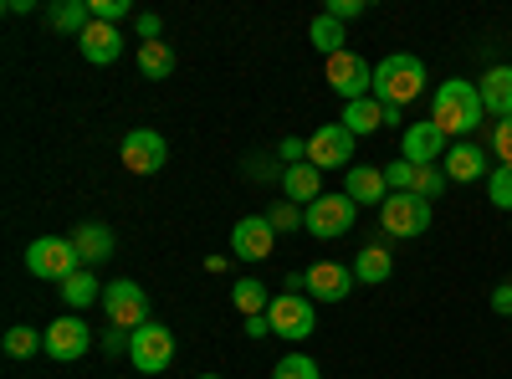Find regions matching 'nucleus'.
<instances>
[{
  "mask_svg": "<svg viewBox=\"0 0 512 379\" xmlns=\"http://www.w3.org/2000/svg\"><path fill=\"white\" fill-rule=\"evenodd\" d=\"M267 221H272V231H277V236H287V231H303V221H308V210L287 200V205H272V210H267Z\"/></svg>",
  "mask_w": 512,
  "mask_h": 379,
  "instance_id": "nucleus-33",
  "label": "nucleus"
},
{
  "mask_svg": "<svg viewBox=\"0 0 512 379\" xmlns=\"http://www.w3.org/2000/svg\"><path fill=\"white\" fill-rule=\"evenodd\" d=\"M308 41H313V47H318L323 57H338V52H349V47H344V41H349V36H344V21H333L328 11H323V16H318V21L308 26Z\"/></svg>",
  "mask_w": 512,
  "mask_h": 379,
  "instance_id": "nucleus-27",
  "label": "nucleus"
},
{
  "mask_svg": "<svg viewBox=\"0 0 512 379\" xmlns=\"http://www.w3.org/2000/svg\"><path fill=\"white\" fill-rule=\"evenodd\" d=\"M103 313H108V323L113 328H144L149 323V292L134 282V277H113L108 287H103Z\"/></svg>",
  "mask_w": 512,
  "mask_h": 379,
  "instance_id": "nucleus-7",
  "label": "nucleus"
},
{
  "mask_svg": "<svg viewBox=\"0 0 512 379\" xmlns=\"http://www.w3.org/2000/svg\"><path fill=\"white\" fill-rule=\"evenodd\" d=\"M103 287L108 282H98L88 267H82V272H72L67 282H62V303L77 313V308H93V303H103Z\"/></svg>",
  "mask_w": 512,
  "mask_h": 379,
  "instance_id": "nucleus-24",
  "label": "nucleus"
},
{
  "mask_svg": "<svg viewBox=\"0 0 512 379\" xmlns=\"http://www.w3.org/2000/svg\"><path fill=\"white\" fill-rule=\"evenodd\" d=\"M344 129L354 134V139H369V134H379L384 129V103L379 98H359V103H344Z\"/></svg>",
  "mask_w": 512,
  "mask_h": 379,
  "instance_id": "nucleus-22",
  "label": "nucleus"
},
{
  "mask_svg": "<svg viewBox=\"0 0 512 379\" xmlns=\"http://www.w3.org/2000/svg\"><path fill=\"white\" fill-rule=\"evenodd\" d=\"M354 216H359V205H354L349 195H318V200L308 205L303 231L318 236V241H333V236H349V231H354Z\"/></svg>",
  "mask_w": 512,
  "mask_h": 379,
  "instance_id": "nucleus-9",
  "label": "nucleus"
},
{
  "mask_svg": "<svg viewBox=\"0 0 512 379\" xmlns=\"http://www.w3.org/2000/svg\"><path fill=\"white\" fill-rule=\"evenodd\" d=\"M118 159H123L128 175H159L164 159H169V144L154 129H128L123 144H118Z\"/></svg>",
  "mask_w": 512,
  "mask_h": 379,
  "instance_id": "nucleus-10",
  "label": "nucleus"
},
{
  "mask_svg": "<svg viewBox=\"0 0 512 379\" xmlns=\"http://www.w3.org/2000/svg\"><path fill=\"white\" fill-rule=\"evenodd\" d=\"M482 88L477 82H466V77H446L441 88H436V103H431V123L441 134H451L456 144L461 139H472L482 129Z\"/></svg>",
  "mask_w": 512,
  "mask_h": 379,
  "instance_id": "nucleus-1",
  "label": "nucleus"
},
{
  "mask_svg": "<svg viewBox=\"0 0 512 379\" xmlns=\"http://www.w3.org/2000/svg\"><path fill=\"white\" fill-rule=\"evenodd\" d=\"M384 185H390V190H410V185H415V164H410V159L384 164Z\"/></svg>",
  "mask_w": 512,
  "mask_h": 379,
  "instance_id": "nucleus-34",
  "label": "nucleus"
},
{
  "mask_svg": "<svg viewBox=\"0 0 512 379\" xmlns=\"http://www.w3.org/2000/svg\"><path fill=\"white\" fill-rule=\"evenodd\" d=\"M195 379H221V374H195Z\"/></svg>",
  "mask_w": 512,
  "mask_h": 379,
  "instance_id": "nucleus-43",
  "label": "nucleus"
},
{
  "mask_svg": "<svg viewBox=\"0 0 512 379\" xmlns=\"http://www.w3.org/2000/svg\"><path fill=\"white\" fill-rule=\"evenodd\" d=\"M344 195H349L354 205H384V200H390L384 170H379V164H354V170L344 175Z\"/></svg>",
  "mask_w": 512,
  "mask_h": 379,
  "instance_id": "nucleus-18",
  "label": "nucleus"
},
{
  "mask_svg": "<svg viewBox=\"0 0 512 379\" xmlns=\"http://www.w3.org/2000/svg\"><path fill=\"white\" fill-rule=\"evenodd\" d=\"M507 231H512V216H507Z\"/></svg>",
  "mask_w": 512,
  "mask_h": 379,
  "instance_id": "nucleus-44",
  "label": "nucleus"
},
{
  "mask_svg": "<svg viewBox=\"0 0 512 379\" xmlns=\"http://www.w3.org/2000/svg\"><path fill=\"white\" fill-rule=\"evenodd\" d=\"M425 93V62L410 52H390L384 62H374V98L384 108H410Z\"/></svg>",
  "mask_w": 512,
  "mask_h": 379,
  "instance_id": "nucleus-2",
  "label": "nucleus"
},
{
  "mask_svg": "<svg viewBox=\"0 0 512 379\" xmlns=\"http://www.w3.org/2000/svg\"><path fill=\"white\" fill-rule=\"evenodd\" d=\"M134 31H139V41H159V31H164V21H159L154 11H139V16H134Z\"/></svg>",
  "mask_w": 512,
  "mask_h": 379,
  "instance_id": "nucleus-40",
  "label": "nucleus"
},
{
  "mask_svg": "<svg viewBox=\"0 0 512 379\" xmlns=\"http://www.w3.org/2000/svg\"><path fill=\"white\" fill-rule=\"evenodd\" d=\"M487 195H492L497 210H507V216H512V164H497V170L487 175Z\"/></svg>",
  "mask_w": 512,
  "mask_h": 379,
  "instance_id": "nucleus-32",
  "label": "nucleus"
},
{
  "mask_svg": "<svg viewBox=\"0 0 512 379\" xmlns=\"http://www.w3.org/2000/svg\"><path fill=\"white\" fill-rule=\"evenodd\" d=\"M277 154H282L287 170H292V164H308V139H292V134H287V139L277 144Z\"/></svg>",
  "mask_w": 512,
  "mask_h": 379,
  "instance_id": "nucleus-38",
  "label": "nucleus"
},
{
  "mask_svg": "<svg viewBox=\"0 0 512 379\" xmlns=\"http://www.w3.org/2000/svg\"><path fill=\"white\" fill-rule=\"evenodd\" d=\"M231 303H236V313H241V318H262V313L272 308V292H267V282L241 277V282L231 287Z\"/></svg>",
  "mask_w": 512,
  "mask_h": 379,
  "instance_id": "nucleus-25",
  "label": "nucleus"
},
{
  "mask_svg": "<svg viewBox=\"0 0 512 379\" xmlns=\"http://www.w3.org/2000/svg\"><path fill=\"white\" fill-rule=\"evenodd\" d=\"M400 159H410V164H441L446 159V134L436 129V123H410V129L400 134Z\"/></svg>",
  "mask_w": 512,
  "mask_h": 379,
  "instance_id": "nucleus-16",
  "label": "nucleus"
},
{
  "mask_svg": "<svg viewBox=\"0 0 512 379\" xmlns=\"http://www.w3.org/2000/svg\"><path fill=\"white\" fill-rule=\"evenodd\" d=\"M441 170H446V180H451V185H472V180L492 175V170H487V149H482L477 139L451 144V149H446V159H441Z\"/></svg>",
  "mask_w": 512,
  "mask_h": 379,
  "instance_id": "nucleus-15",
  "label": "nucleus"
},
{
  "mask_svg": "<svg viewBox=\"0 0 512 379\" xmlns=\"http://www.w3.org/2000/svg\"><path fill=\"white\" fill-rule=\"evenodd\" d=\"M354 277H359V287H379V282H390V277H395V257H390V246H364L359 257H354Z\"/></svg>",
  "mask_w": 512,
  "mask_h": 379,
  "instance_id": "nucleus-23",
  "label": "nucleus"
},
{
  "mask_svg": "<svg viewBox=\"0 0 512 379\" xmlns=\"http://www.w3.org/2000/svg\"><path fill=\"white\" fill-rule=\"evenodd\" d=\"M128 359H134V369H144L149 379H159L169 369V359H175V333H169L164 323H144L134 328V344H128Z\"/></svg>",
  "mask_w": 512,
  "mask_h": 379,
  "instance_id": "nucleus-8",
  "label": "nucleus"
},
{
  "mask_svg": "<svg viewBox=\"0 0 512 379\" xmlns=\"http://www.w3.org/2000/svg\"><path fill=\"white\" fill-rule=\"evenodd\" d=\"M139 72L144 77H169L175 72V47H169V41H139Z\"/></svg>",
  "mask_w": 512,
  "mask_h": 379,
  "instance_id": "nucleus-28",
  "label": "nucleus"
},
{
  "mask_svg": "<svg viewBox=\"0 0 512 379\" xmlns=\"http://www.w3.org/2000/svg\"><path fill=\"white\" fill-rule=\"evenodd\" d=\"M36 349H47V333H36V328H26V323L6 328V354H11V359H31Z\"/></svg>",
  "mask_w": 512,
  "mask_h": 379,
  "instance_id": "nucleus-30",
  "label": "nucleus"
},
{
  "mask_svg": "<svg viewBox=\"0 0 512 379\" xmlns=\"http://www.w3.org/2000/svg\"><path fill=\"white\" fill-rule=\"evenodd\" d=\"M128 344H134V333H128V328H113V323L103 328V354L118 359V354H128Z\"/></svg>",
  "mask_w": 512,
  "mask_h": 379,
  "instance_id": "nucleus-37",
  "label": "nucleus"
},
{
  "mask_svg": "<svg viewBox=\"0 0 512 379\" xmlns=\"http://www.w3.org/2000/svg\"><path fill=\"white\" fill-rule=\"evenodd\" d=\"M267 333H272L267 313H262V318H246V339H267Z\"/></svg>",
  "mask_w": 512,
  "mask_h": 379,
  "instance_id": "nucleus-42",
  "label": "nucleus"
},
{
  "mask_svg": "<svg viewBox=\"0 0 512 379\" xmlns=\"http://www.w3.org/2000/svg\"><path fill=\"white\" fill-rule=\"evenodd\" d=\"M41 333H47V354H52L57 364H72V359H82V354L93 349V328L82 323L77 313H67V318L47 323V328H41Z\"/></svg>",
  "mask_w": 512,
  "mask_h": 379,
  "instance_id": "nucleus-12",
  "label": "nucleus"
},
{
  "mask_svg": "<svg viewBox=\"0 0 512 379\" xmlns=\"http://www.w3.org/2000/svg\"><path fill=\"white\" fill-rule=\"evenodd\" d=\"M492 154H497L502 164H512V118H497V123H492Z\"/></svg>",
  "mask_w": 512,
  "mask_h": 379,
  "instance_id": "nucleus-35",
  "label": "nucleus"
},
{
  "mask_svg": "<svg viewBox=\"0 0 512 379\" xmlns=\"http://www.w3.org/2000/svg\"><path fill=\"white\" fill-rule=\"evenodd\" d=\"M128 11H134L128 0H93V21H108V26H118Z\"/></svg>",
  "mask_w": 512,
  "mask_h": 379,
  "instance_id": "nucleus-36",
  "label": "nucleus"
},
{
  "mask_svg": "<svg viewBox=\"0 0 512 379\" xmlns=\"http://www.w3.org/2000/svg\"><path fill=\"white\" fill-rule=\"evenodd\" d=\"M492 313H502V318H512V277L492 287Z\"/></svg>",
  "mask_w": 512,
  "mask_h": 379,
  "instance_id": "nucleus-41",
  "label": "nucleus"
},
{
  "mask_svg": "<svg viewBox=\"0 0 512 379\" xmlns=\"http://www.w3.org/2000/svg\"><path fill=\"white\" fill-rule=\"evenodd\" d=\"M446 185H451V180H446L441 164H415V185H410V190H415L420 200H431V205H436V200L446 195Z\"/></svg>",
  "mask_w": 512,
  "mask_h": 379,
  "instance_id": "nucleus-29",
  "label": "nucleus"
},
{
  "mask_svg": "<svg viewBox=\"0 0 512 379\" xmlns=\"http://www.w3.org/2000/svg\"><path fill=\"white\" fill-rule=\"evenodd\" d=\"M272 379H323V369H318V359H308V354H287V359H277Z\"/></svg>",
  "mask_w": 512,
  "mask_h": 379,
  "instance_id": "nucleus-31",
  "label": "nucleus"
},
{
  "mask_svg": "<svg viewBox=\"0 0 512 379\" xmlns=\"http://www.w3.org/2000/svg\"><path fill=\"white\" fill-rule=\"evenodd\" d=\"M323 82L344 98V103H359V98H374V67L349 47V52H338L323 62Z\"/></svg>",
  "mask_w": 512,
  "mask_h": 379,
  "instance_id": "nucleus-6",
  "label": "nucleus"
},
{
  "mask_svg": "<svg viewBox=\"0 0 512 379\" xmlns=\"http://www.w3.org/2000/svg\"><path fill=\"white\" fill-rule=\"evenodd\" d=\"M354 287H359V277L344 262H313L308 267V298L313 303H344Z\"/></svg>",
  "mask_w": 512,
  "mask_h": 379,
  "instance_id": "nucleus-14",
  "label": "nucleus"
},
{
  "mask_svg": "<svg viewBox=\"0 0 512 379\" xmlns=\"http://www.w3.org/2000/svg\"><path fill=\"white\" fill-rule=\"evenodd\" d=\"M47 21L57 26V31H72V36H82L93 26V6L88 0H57V6L47 11Z\"/></svg>",
  "mask_w": 512,
  "mask_h": 379,
  "instance_id": "nucleus-26",
  "label": "nucleus"
},
{
  "mask_svg": "<svg viewBox=\"0 0 512 379\" xmlns=\"http://www.w3.org/2000/svg\"><path fill=\"white\" fill-rule=\"evenodd\" d=\"M282 195L308 210L318 195H328L323 190V170H318V164H292V170H282Z\"/></svg>",
  "mask_w": 512,
  "mask_h": 379,
  "instance_id": "nucleus-20",
  "label": "nucleus"
},
{
  "mask_svg": "<svg viewBox=\"0 0 512 379\" xmlns=\"http://www.w3.org/2000/svg\"><path fill=\"white\" fill-rule=\"evenodd\" d=\"M482 108L497 118H512V67H487L482 72Z\"/></svg>",
  "mask_w": 512,
  "mask_h": 379,
  "instance_id": "nucleus-21",
  "label": "nucleus"
},
{
  "mask_svg": "<svg viewBox=\"0 0 512 379\" xmlns=\"http://www.w3.org/2000/svg\"><path fill=\"white\" fill-rule=\"evenodd\" d=\"M308 164H318V170H354V134L344 123H323L308 139Z\"/></svg>",
  "mask_w": 512,
  "mask_h": 379,
  "instance_id": "nucleus-11",
  "label": "nucleus"
},
{
  "mask_svg": "<svg viewBox=\"0 0 512 379\" xmlns=\"http://www.w3.org/2000/svg\"><path fill=\"white\" fill-rule=\"evenodd\" d=\"M77 47H82V57H88L93 67H113V62L123 57V36H118V26H108V21H93L88 31L77 36Z\"/></svg>",
  "mask_w": 512,
  "mask_h": 379,
  "instance_id": "nucleus-17",
  "label": "nucleus"
},
{
  "mask_svg": "<svg viewBox=\"0 0 512 379\" xmlns=\"http://www.w3.org/2000/svg\"><path fill=\"white\" fill-rule=\"evenodd\" d=\"M272 246H277V231H272L267 216H241V221L231 226V251H236V262H267Z\"/></svg>",
  "mask_w": 512,
  "mask_h": 379,
  "instance_id": "nucleus-13",
  "label": "nucleus"
},
{
  "mask_svg": "<svg viewBox=\"0 0 512 379\" xmlns=\"http://www.w3.org/2000/svg\"><path fill=\"white\" fill-rule=\"evenodd\" d=\"M267 323H272L277 339H287V344H303L308 333H318V308H313L308 292H277L272 308H267Z\"/></svg>",
  "mask_w": 512,
  "mask_h": 379,
  "instance_id": "nucleus-5",
  "label": "nucleus"
},
{
  "mask_svg": "<svg viewBox=\"0 0 512 379\" xmlns=\"http://www.w3.org/2000/svg\"><path fill=\"white\" fill-rule=\"evenodd\" d=\"M72 246H77V257H82V267H98V262H108L113 257V231L103 226V221H82L77 231H72Z\"/></svg>",
  "mask_w": 512,
  "mask_h": 379,
  "instance_id": "nucleus-19",
  "label": "nucleus"
},
{
  "mask_svg": "<svg viewBox=\"0 0 512 379\" xmlns=\"http://www.w3.org/2000/svg\"><path fill=\"white\" fill-rule=\"evenodd\" d=\"M379 226L384 236H400V241L425 236L431 231V200H420L415 190H390V200L379 205Z\"/></svg>",
  "mask_w": 512,
  "mask_h": 379,
  "instance_id": "nucleus-4",
  "label": "nucleus"
},
{
  "mask_svg": "<svg viewBox=\"0 0 512 379\" xmlns=\"http://www.w3.org/2000/svg\"><path fill=\"white\" fill-rule=\"evenodd\" d=\"M369 6H364V0H328V16L333 21H354V16H364Z\"/></svg>",
  "mask_w": 512,
  "mask_h": 379,
  "instance_id": "nucleus-39",
  "label": "nucleus"
},
{
  "mask_svg": "<svg viewBox=\"0 0 512 379\" xmlns=\"http://www.w3.org/2000/svg\"><path fill=\"white\" fill-rule=\"evenodd\" d=\"M26 267H31V277L62 287L72 272H82V257H77L72 236H36V241L26 246Z\"/></svg>",
  "mask_w": 512,
  "mask_h": 379,
  "instance_id": "nucleus-3",
  "label": "nucleus"
}]
</instances>
